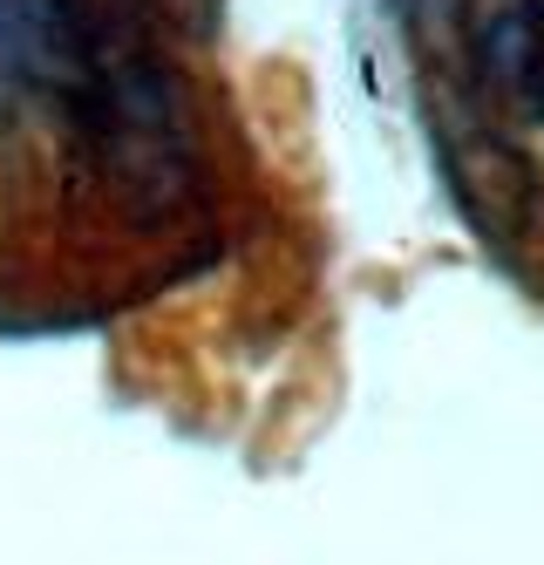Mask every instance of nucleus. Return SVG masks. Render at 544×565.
I'll list each match as a JSON object with an SVG mask.
<instances>
[{"instance_id":"obj_1","label":"nucleus","mask_w":544,"mask_h":565,"mask_svg":"<svg viewBox=\"0 0 544 565\" xmlns=\"http://www.w3.org/2000/svg\"><path fill=\"white\" fill-rule=\"evenodd\" d=\"M477 0H395L402 49L415 68V89L429 109V150L449 178L456 212L490 253L524 246L537 212V178L518 137L504 130V96L490 89V68L477 49Z\"/></svg>"},{"instance_id":"obj_2","label":"nucleus","mask_w":544,"mask_h":565,"mask_svg":"<svg viewBox=\"0 0 544 565\" xmlns=\"http://www.w3.org/2000/svg\"><path fill=\"white\" fill-rule=\"evenodd\" d=\"M82 0H0V124L28 96H55L75 55Z\"/></svg>"},{"instance_id":"obj_3","label":"nucleus","mask_w":544,"mask_h":565,"mask_svg":"<svg viewBox=\"0 0 544 565\" xmlns=\"http://www.w3.org/2000/svg\"><path fill=\"white\" fill-rule=\"evenodd\" d=\"M477 49L504 109L544 124V0H497L490 14H477Z\"/></svg>"}]
</instances>
